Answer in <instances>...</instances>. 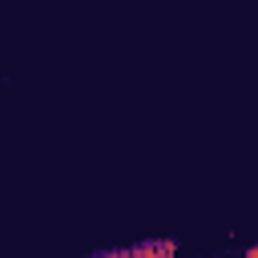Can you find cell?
<instances>
[{"label":"cell","mask_w":258,"mask_h":258,"mask_svg":"<svg viewBox=\"0 0 258 258\" xmlns=\"http://www.w3.org/2000/svg\"><path fill=\"white\" fill-rule=\"evenodd\" d=\"M173 250H177L173 242H149V246H137L133 254L137 258H173Z\"/></svg>","instance_id":"cell-1"},{"label":"cell","mask_w":258,"mask_h":258,"mask_svg":"<svg viewBox=\"0 0 258 258\" xmlns=\"http://www.w3.org/2000/svg\"><path fill=\"white\" fill-rule=\"evenodd\" d=\"M246 258H258V246H250V250H246Z\"/></svg>","instance_id":"cell-2"},{"label":"cell","mask_w":258,"mask_h":258,"mask_svg":"<svg viewBox=\"0 0 258 258\" xmlns=\"http://www.w3.org/2000/svg\"><path fill=\"white\" fill-rule=\"evenodd\" d=\"M105 258H113V254H105Z\"/></svg>","instance_id":"cell-3"}]
</instances>
